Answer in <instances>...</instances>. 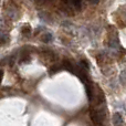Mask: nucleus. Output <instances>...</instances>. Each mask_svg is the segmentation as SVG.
I'll return each instance as SVG.
<instances>
[{
  "mask_svg": "<svg viewBox=\"0 0 126 126\" xmlns=\"http://www.w3.org/2000/svg\"><path fill=\"white\" fill-rule=\"evenodd\" d=\"M62 66L64 67L65 70L70 71L71 73H74V74H75V72H76V65H74L71 61H67V60H64V61L62 62Z\"/></svg>",
  "mask_w": 126,
  "mask_h": 126,
  "instance_id": "5",
  "label": "nucleus"
},
{
  "mask_svg": "<svg viewBox=\"0 0 126 126\" xmlns=\"http://www.w3.org/2000/svg\"><path fill=\"white\" fill-rule=\"evenodd\" d=\"M9 42V34L4 31H0V46H4Z\"/></svg>",
  "mask_w": 126,
  "mask_h": 126,
  "instance_id": "6",
  "label": "nucleus"
},
{
  "mask_svg": "<svg viewBox=\"0 0 126 126\" xmlns=\"http://www.w3.org/2000/svg\"><path fill=\"white\" fill-rule=\"evenodd\" d=\"M112 122H113V125L114 126H123V117L118 112L113 114L112 116Z\"/></svg>",
  "mask_w": 126,
  "mask_h": 126,
  "instance_id": "4",
  "label": "nucleus"
},
{
  "mask_svg": "<svg viewBox=\"0 0 126 126\" xmlns=\"http://www.w3.org/2000/svg\"><path fill=\"white\" fill-rule=\"evenodd\" d=\"M87 1L92 4H98L100 3V0H87Z\"/></svg>",
  "mask_w": 126,
  "mask_h": 126,
  "instance_id": "10",
  "label": "nucleus"
},
{
  "mask_svg": "<svg viewBox=\"0 0 126 126\" xmlns=\"http://www.w3.org/2000/svg\"><path fill=\"white\" fill-rule=\"evenodd\" d=\"M41 40L43 42H46V43H48V42H50L51 40H52V34H51V33H49V32L43 33V34L41 35Z\"/></svg>",
  "mask_w": 126,
  "mask_h": 126,
  "instance_id": "7",
  "label": "nucleus"
},
{
  "mask_svg": "<svg viewBox=\"0 0 126 126\" xmlns=\"http://www.w3.org/2000/svg\"><path fill=\"white\" fill-rule=\"evenodd\" d=\"M2 79H3V70H0V84H1Z\"/></svg>",
  "mask_w": 126,
  "mask_h": 126,
  "instance_id": "11",
  "label": "nucleus"
},
{
  "mask_svg": "<svg viewBox=\"0 0 126 126\" xmlns=\"http://www.w3.org/2000/svg\"><path fill=\"white\" fill-rule=\"evenodd\" d=\"M59 10H60V12H62L64 16H71L72 17V16H74V13H75L66 3H64L63 1H61V3L59 4Z\"/></svg>",
  "mask_w": 126,
  "mask_h": 126,
  "instance_id": "3",
  "label": "nucleus"
},
{
  "mask_svg": "<svg viewBox=\"0 0 126 126\" xmlns=\"http://www.w3.org/2000/svg\"><path fill=\"white\" fill-rule=\"evenodd\" d=\"M31 33V28L29 26H24L22 28V34L23 35H30Z\"/></svg>",
  "mask_w": 126,
  "mask_h": 126,
  "instance_id": "9",
  "label": "nucleus"
},
{
  "mask_svg": "<svg viewBox=\"0 0 126 126\" xmlns=\"http://www.w3.org/2000/svg\"><path fill=\"white\" fill-rule=\"evenodd\" d=\"M41 57L43 58L46 61H50V62H55L58 60V55L55 54L53 51L51 50H44L41 52Z\"/></svg>",
  "mask_w": 126,
  "mask_h": 126,
  "instance_id": "2",
  "label": "nucleus"
},
{
  "mask_svg": "<svg viewBox=\"0 0 126 126\" xmlns=\"http://www.w3.org/2000/svg\"><path fill=\"white\" fill-rule=\"evenodd\" d=\"M60 66L59 65H52V66L50 67V70H49V74H51V75H53V74H55L57 72L60 71Z\"/></svg>",
  "mask_w": 126,
  "mask_h": 126,
  "instance_id": "8",
  "label": "nucleus"
},
{
  "mask_svg": "<svg viewBox=\"0 0 126 126\" xmlns=\"http://www.w3.org/2000/svg\"><path fill=\"white\" fill-rule=\"evenodd\" d=\"M64 3H66L74 12H80L83 10V0H62Z\"/></svg>",
  "mask_w": 126,
  "mask_h": 126,
  "instance_id": "1",
  "label": "nucleus"
}]
</instances>
